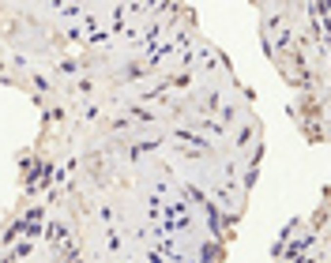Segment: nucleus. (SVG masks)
Returning <instances> with one entry per match:
<instances>
[{
  "mask_svg": "<svg viewBox=\"0 0 331 263\" xmlns=\"http://www.w3.org/2000/svg\"><path fill=\"white\" fill-rule=\"evenodd\" d=\"M19 229H23V233H38V229H41V210H30Z\"/></svg>",
  "mask_w": 331,
  "mask_h": 263,
  "instance_id": "1",
  "label": "nucleus"
}]
</instances>
